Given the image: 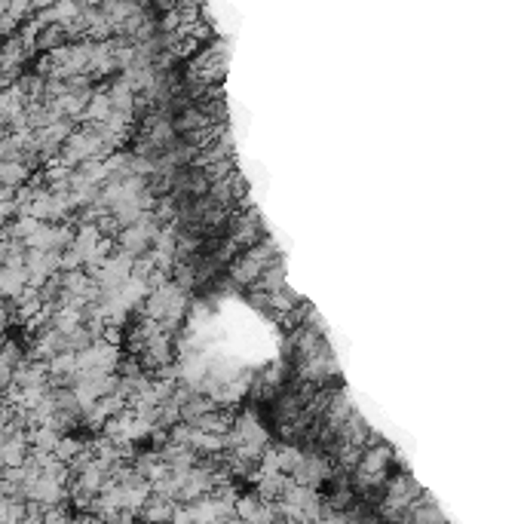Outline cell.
Returning a JSON list of instances; mask_svg holds the SVG:
<instances>
[{
    "label": "cell",
    "mask_w": 524,
    "mask_h": 524,
    "mask_svg": "<svg viewBox=\"0 0 524 524\" xmlns=\"http://www.w3.org/2000/svg\"><path fill=\"white\" fill-rule=\"evenodd\" d=\"M273 261H279V248H276L273 239H261L257 245L245 248L243 255H236L233 261H230V276H233V282L243 285V289H255V285L261 282L264 270Z\"/></svg>",
    "instance_id": "1"
},
{
    "label": "cell",
    "mask_w": 524,
    "mask_h": 524,
    "mask_svg": "<svg viewBox=\"0 0 524 524\" xmlns=\"http://www.w3.org/2000/svg\"><path fill=\"white\" fill-rule=\"evenodd\" d=\"M423 487L414 482L411 472H404V469H399L390 484H386V494H383V503L377 506V512H408L414 503L420 500Z\"/></svg>",
    "instance_id": "2"
},
{
    "label": "cell",
    "mask_w": 524,
    "mask_h": 524,
    "mask_svg": "<svg viewBox=\"0 0 524 524\" xmlns=\"http://www.w3.org/2000/svg\"><path fill=\"white\" fill-rule=\"evenodd\" d=\"M175 512H178V503L165 500V496H151V500L144 503V509L138 512V521L141 524H172Z\"/></svg>",
    "instance_id": "3"
},
{
    "label": "cell",
    "mask_w": 524,
    "mask_h": 524,
    "mask_svg": "<svg viewBox=\"0 0 524 524\" xmlns=\"http://www.w3.org/2000/svg\"><path fill=\"white\" fill-rule=\"evenodd\" d=\"M31 178H34V165L31 163H25V160H0V181H4V187L22 190Z\"/></svg>",
    "instance_id": "4"
},
{
    "label": "cell",
    "mask_w": 524,
    "mask_h": 524,
    "mask_svg": "<svg viewBox=\"0 0 524 524\" xmlns=\"http://www.w3.org/2000/svg\"><path fill=\"white\" fill-rule=\"evenodd\" d=\"M138 524H141V521H138Z\"/></svg>",
    "instance_id": "5"
}]
</instances>
